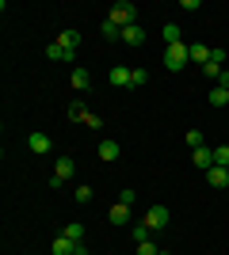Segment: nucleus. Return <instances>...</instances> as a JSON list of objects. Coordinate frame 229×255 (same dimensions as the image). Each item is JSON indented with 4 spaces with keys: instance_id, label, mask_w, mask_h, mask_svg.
Returning <instances> with one entry per match:
<instances>
[{
    "instance_id": "obj_1",
    "label": "nucleus",
    "mask_w": 229,
    "mask_h": 255,
    "mask_svg": "<svg viewBox=\"0 0 229 255\" xmlns=\"http://www.w3.org/2000/svg\"><path fill=\"white\" fill-rule=\"evenodd\" d=\"M191 65V46L187 42H176V46H164V69L168 73H180Z\"/></svg>"
},
{
    "instance_id": "obj_2",
    "label": "nucleus",
    "mask_w": 229,
    "mask_h": 255,
    "mask_svg": "<svg viewBox=\"0 0 229 255\" xmlns=\"http://www.w3.org/2000/svg\"><path fill=\"white\" fill-rule=\"evenodd\" d=\"M107 19L119 23V27H134V23H138V8H134L130 0H115L111 11H107Z\"/></svg>"
},
{
    "instance_id": "obj_3",
    "label": "nucleus",
    "mask_w": 229,
    "mask_h": 255,
    "mask_svg": "<svg viewBox=\"0 0 229 255\" xmlns=\"http://www.w3.org/2000/svg\"><path fill=\"white\" fill-rule=\"evenodd\" d=\"M168 217H172V213H168V206H161V202H157V206H149V210H145V217H142V221L149 225L153 233H161V229H168Z\"/></svg>"
},
{
    "instance_id": "obj_4",
    "label": "nucleus",
    "mask_w": 229,
    "mask_h": 255,
    "mask_svg": "<svg viewBox=\"0 0 229 255\" xmlns=\"http://www.w3.org/2000/svg\"><path fill=\"white\" fill-rule=\"evenodd\" d=\"M54 175H57L61 183H69V179L76 175V160H73V156H57V160H54Z\"/></svg>"
},
{
    "instance_id": "obj_5",
    "label": "nucleus",
    "mask_w": 229,
    "mask_h": 255,
    "mask_svg": "<svg viewBox=\"0 0 229 255\" xmlns=\"http://www.w3.org/2000/svg\"><path fill=\"white\" fill-rule=\"evenodd\" d=\"M191 164H195L199 171H210V168H214V149H210V145L195 149V152H191Z\"/></svg>"
},
{
    "instance_id": "obj_6",
    "label": "nucleus",
    "mask_w": 229,
    "mask_h": 255,
    "mask_svg": "<svg viewBox=\"0 0 229 255\" xmlns=\"http://www.w3.org/2000/svg\"><path fill=\"white\" fill-rule=\"evenodd\" d=\"M54 42H57V46H61V50H69V53H76V46H80V31H73V27H65V31L57 34Z\"/></svg>"
},
{
    "instance_id": "obj_7",
    "label": "nucleus",
    "mask_w": 229,
    "mask_h": 255,
    "mask_svg": "<svg viewBox=\"0 0 229 255\" xmlns=\"http://www.w3.org/2000/svg\"><path fill=\"white\" fill-rule=\"evenodd\" d=\"M130 73H134V69H126V65H115V69L107 73L111 88H130Z\"/></svg>"
},
{
    "instance_id": "obj_8",
    "label": "nucleus",
    "mask_w": 229,
    "mask_h": 255,
    "mask_svg": "<svg viewBox=\"0 0 229 255\" xmlns=\"http://www.w3.org/2000/svg\"><path fill=\"white\" fill-rule=\"evenodd\" d=\"M122 42H126V46H145V27H142V23L122 27Z\"/></svg>"
},
{
    "instance_id": "obj_9",
    "label": "nucleus",
    "mask_w": 229,
    "mask_h": 255,
    "mask_svg": "<svg viewBox=\"0 0 229 255\" xmlns=\"http://www.w3.org/2000/svg\"><path fill=\"white\" fill-rule=\"evenodd\" d=\"M119 141H111V137H103L99 141V160H103V164H115V160H119Z\"/></svg>"
},
{
    "instance_id": "obj_10",
    "label": "nucleus",
    "mask_w": 229,
    "mask_h": 255,
    "mask_svg": "<svg viewBox=\"0 0 229 255\" xmlns=\"http://www.w3.org/2000/svg\"><path fill=\"white\" fill-rule=\"evenodd\" d=\"M27 149H31V152H38V156H46V152L54 149V141L46 137V133H31V137H27Z\"/></svg>"
},
{
    "instance_id": "obj_11",
    "label": "nucleus",
    "mask_w": 229,
    "mask_h": 255,
    "mask_svg": "<svg viewBox=\"0 0 229 255\" xmlns=\"http://www.w3.org/2000/svg\"><path fill=\"white\" fill-rule=\"evenodd\" d=\"M207 183L214 187V191H226V187H229V168H210L207 171Z\"/></svg>"
},
{
    "instance_id": "obj_12",
    "label": "nucleus",
    "mask_w": 229,
    "mask_h": 255,
    "mask_svg": "<svg viewBox=\"0 0 229 255\" xmlns=\"http://www.w3.org/2000/svg\"><path fill=\"white\" fill-rule=\"evenodd\" d=\"M107 221H111V225H130V206L115 202V206L107 210Z\"/></svg>"
},
{
    "instance_id": "obj_13",
    "label": "nucleus",
    "mask_w": 229,
    "mask_h": 255,
    "mask_svg": "<svg viewBox=\"0 0 229 255\" xmlns=\"http://www.w3.org/2000/svg\"><path fill=\"white\" fill-rule=\"evenodd\" d=\"M187 46H191V61L203 69V65L210 61V50H214V46H203V42H187Z\"/></svg>"
},
{
    "instance_id": "obj_14",
    "label": "nucleus",
    "mask_w": 229,
    "mask_h": 255,
    "mask_svg": "<svg viewBox=\"0 0 229 255\" xmlns=\"http://www.w3.org/2000/svg\"><path fill=\"white\" fill-rule=\"evenodd\" d=\"M50 252H54V255H73V252H76V244L69 240V236H54V244H50Z\"/></svg>"
},
{
    "instance_id": "obj_15",
    "label": "nucleus",
    "mask_w": 229,
    "mask_h": 255,
    "mask_svg": "<svg viewBox=\"0 0 229 255\" xmlns=\"http://www.w3.org/2000/svg\"><path fill=\"white\" fill-rule=\"evenodd\" d=\"M99 34H103V38H111V42H122V27H119V23H111V19L99 23Z\"/></svg>"
},
{
    "instance_id": "obj_16",
    "label": "nucleus",
    "mask_w": 229,
    "mask_h": 255,
    "mask_svg": "<svg viewBox=\"0 0 229 255\" xmlns=\"http://www.w3.org/2000/svg\"><path fill=\"white\" fill-rule=\"evenodd\" d=\"M73 88H76V92H88V88H92V76H88V69H80V65L73 69Z\"/></svg>"
},
{
    "instance_id": "obj_17",
    "label": "nucleus",
    "mask_w": 229,
    "mask_h": 255,
    "mask_svg": "<svg viewBox=\"0 0 229 255\" xmlns=\"http://www.w3.org/2000/svg\"><path fill=\"white\" fill-rule=\"evenodd\" d=\"M210 107H229V88H222V84L210 88Z\"/></svg>"
},
{
    "instance_id": "obj_18",
    "label": "nucleus",
    "mask_w": 229,
    "mask_h": 255,
    "mask_svg": "<svg viewBox=\"0 0 229 255\" xmlns=\"http://www.w3.org/2000/svg\"><path fill=\"white\" fill-rule=\"evenodd\" d=\"M46 57H50V61H73L76 53H69V50H61L57 42H50V46H46Z\"/></svg>"
},
{
    "instance_id": "obj_19",
    "label": "nucleus",
    "mask_w": 229,
    "mask_h": 255,
    "mask_svg": "<svg viewBox=\"0 0 229 255\" xmlns=\"http://www.w3.org/2000/svg\"><path fill=\"white\" fill-rule=\"evenodd\" d=\"M130 236H134V244H145V240H153V229L149 225H130Z\"/></svg>"
},
{
    "instance_id": "obj_20",
    "label": "nucleus",
    "mask_w": 229,
    "mask_h": 255,
    "mask_svg": "<svg viewBox=\"0 0 229 255\" xmlns=\"http://www.w3.org/2000/svg\"><path fill=\"white\" fill-rule=\"evenodd\" d=\"M164 42H168V46H176V42H184V31H180V27H176V23H164Z\"/></svg>"
},
{
    "instance_id": "obj_21",
    "label": "nucleus",
    "mask_w": 229,
    "mask_h": 255,
    "mask_svg": "<svg viewBox=\"0 0 229 255\" xmlns=\"http://www.w3.org/2000/svg\"><path fill=\"white\" fill-rule=\"evenodd\" d=\"M184 145H187L191 152H195V149H203V145H207V137H203L199 129H187V133H184Z\"/></svg>"
},
{
    "instance_id": "obj_22",
    "label": "nucleus",
    "mask_w": 229,
    "mask_h": 255,
    "mask_svg": "<svg viewBox=\"0 0 229 255\" xmlns=\"http://www.w3.org/2000/svg\"><path fill=\"white\" fill-rule=\"evenodd\" d=\"M214 168H229V145H214Z\"/></svg>"
},
{
    "instance_id": "obj_23",
    "label": "nucleus",
    "mask_w": 229,
    "mask_h": 255,
    "mask_svg": "<svg viewBox=\"0 0 229 255\" xmlns=\"http://www.w3.org/2000/svg\"><path fill=\"white\" fill-rule=\"evenodd\" d=\"M61 236H69L73 244H80V240H84V225H65V229H61Z\"/></svg>"
},
{
    "instance_id": "obj_24",
    "label": "nucleus",
    "mask_w": 229,
    "mask_h": 255,
    "mask_svg": "<svg viewBox=\"0 0 229 255\" xmlns=\"http://www.w3.org/2000/svg\"><path fill=\"white\" fill-rule=\"evenodd\" d=\"M84 103H80V99H73V103H69V122H84Z\"/></svg>"
},
{
    "instance_id": "obj_25",
    "label": "nucleus",
    "mask_w": 229,
    "mask_h": 255,
    "mask_svg": "<svg viewBox=\"0 0 229 255\" xmlns=\"http://www.w3.org/2000/svg\"><path fill=\"white\" fill-rule=\"evenodd\" d=\"M92 194H96V191H92L88 183H80V187H76V191H73V198H76V202H80V206H88V202H92Z\"/></svg>"
},
{
    "instance_id": "obj_26",
    "label": "nucleus",
    "mask_w": 229,
    "mask_h": 255,
    "mask_svg": "<svg viewBox=\"0 0 229 255\" xmlns=\"http://www.w3.org/2000/svg\"><path fill=\"white\" fill-rule=\"evenodd\" d=\"M149 84V69H134L130 73V88H145Z\"/></svg>"
},
{
    "instance_id": "obj_27",
    "label": "nucleus",
    "mask_w": 229,
    "mask_h": 255,
    "mask_svg": "<svg viewBox=\"0 0 229 255\" xmlns=\"http://www.w3.org/2000/svg\"><path fill=\"white\" fill-rule=\"evenodd\" d=\"M203 76H210V80H218V76H222V65L207 61V65H203Z\"/></svg>"
},
{
    "instance_id": "obj_28",
    "label": "nucleus",
    "mask_w": 229,
    "mask_h": 255,
    "mask_svg": "<svg viewBox=\"0 0 229 255\" xmlns=\"http://www.w3.org/2000/svg\"><path fill=\"white\" fill-rule=\"evenodd\" d=\"M138 255H161V248L153 244V240H145V244H138Z\"/></svg>"
},
{
    "instance_id": "obj_29",
    "label": "nucleus",
    "mask_w": 229,
    "mask_h": 255,
    "mask_svg": "<svg viewBox=\"0 0 229 255\" xmlns=\"http://www.w3.org/2000/svg\"><path fill=\"white\" fill-rule=\"evenodd\" d=\"M210 61H214V65H226V50H222V46H214V50H210Z\"/></svg>"
},
{
    "instance_id": "obj_30",
    "label": "nucleus",
    "mask_w": 229,
    "mask_h": 255,
    "mask_svg": "<svg viewBox=\"0 0 229 255\" xmlns=\"http://www.w3.org/2000/svg\"><path fill=\"white\" fill-rule=\"evenodd\" d=\"M119 202H122V206H134V202H138V194H134V191H130V187H126V191H122V194H119Z\"/></svg>"
},
{
    "instance_id": "obj_31",
    "label": "nucleus",
    "mask_w": 229,
    "mask_h": 255,
    "mask_svg": "<svg viewBox=\"0 0 229 255\" xmlns=\"http://www.w3.org/2000/svg\"><path fill=\"white\" fill-rule=\"evenodd\" d=\"M180 8H184V11H199L203 4H199V0H180Z\"/></svg>"
},
{
    "instance_id": "obj_32",
    "label": "nucleus",
    "mask_w": 229,
    "mask_h": 255,
    "mask_svg": "<svg viewBox=\"0 0 229 255\" xmlns=\"http://www.w3.org/2000/svg\"><path fill=\"white\" fill-rule=\"evenodd\" d=\"M218 84H222V88H229V73H226V69H222V76H218Z\"/></svg>"
},
{
    "instance_id": "obj_33",
    "label": "nucleus",
    "mask_w": 229,
    "mask_h": 255,
    "mask_svg": "<svg viewBox=\"0 0 229 255\" xmlns=\"http://www.w3.org/2000/svg\"><path fill=\"white\" fill-rule=\"evenodd\" d=\"M73 255H88V244H84V240H80V244H76V252Z\"/></svg>"
},
{
    "instance_id": "obj_34",
    "label": "nucleus",
    "mask_w": 229,
    "mask_h": 255,
    "mask_svg": "<svg viewBox=\"0 0 229 255\" xmlns=\"http://www.w3.org/2000/svg\"><path fill=\"white\" fill-rule=\"evenodd\" d=\"M161 255H172V252H161Z\"/></svg>"
}]
</instances>
